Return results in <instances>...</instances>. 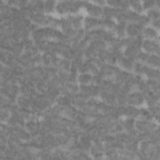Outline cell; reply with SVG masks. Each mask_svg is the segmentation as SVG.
Returning <instances> with one entry per match:
<instances>
[{"label":"cell","instance_id":"cell-1","mask_svg":"<svg viewBox=\"0 0 160 160\" xmlns=\"http://www.w3.org/2000/svg\"><path fill=\"white\" fill-rule=\"evenodd\" d=\"M159 126V124L154 121H145L136 119L135 121V128L138 132H151Z\"/></svg>","mask_w":160,"mask_h":160},{"label":"cell","instance_id":"cell-2","mask_svg":"<svg viewBox=\"0 0 160 160\" xmlns=\"http://www.w3.org/2000/svg\"><path fill=\"white\" fill-rule=\"evenodd\" d=\"M102 7L94 3L92 1H85L84 3L83 10L86 12V15H88L96 18H101L102 15Z\"/></svg>","mask_w":160,"mask_h":160},{"label":"cell","instance_id":"cell-3","mask_svg":"<svg viewBox=\"0 0 160 160\" xmlns=\"http://www.w3.org/2000/svg\"><path fill=\"white\" fill-rule=\"evenodd\" d=\"M141 50L148 54L159 55V41L154 39H143L141 45Z\"/></svg>","mask_w":160,"mask_h":160},{"label":"cell","instance_id":"cell-4","mask_svg":"<svg viewBox=\"0 0 160 160\" xmlns=\"http://www.w3.org/2000/svg\"><path fill=\"white\" fill-rule=\"evenodd\" d=\"M128 105L140 108L145 106L144 95L139 91L134 90L128 95Z\"/></svg>","mask_w":160,"mask_h":160},{"label":"cell","instance_id":"cell-5","mask_svg":"<svg viewBox=\"0 0 160 160\" xmlns=\"http://www.w3.org/2000/svg\"><path fill=\"white\" fill-rule=\"evenodd\" d=\"M101 89L98 86L92 84L87 85H79V92L84 95L88 98H98Z\"/></svg>","mask_w":160,"mask_h":160},{"label":"cell","instance_id":"cell-6","mask_svg":"<svg viewBox=\"0 0 160 160\" xmlns=\"http://www.w3.org/2000/svg\"><path fill=\"white\" fill-rule=\"evenodd\" d=\"M101 18H94L88 15H84L82 28L86 31L96 29L100 27Z\"/></svg>","mask_w":160,"mask_h":160},{"label":"cell","instance_id":"cell-7","mask_svg":"<svg viewBox=\"0 0 160 160\" xmlns=\"http://www.w3.org/2000/svg\"><path fill=\"white\" fill-rule=\"evenodd\" d=\"M55 14L59 17L70 14V1H59L56 4Z\"/></svg>","mask_w":160,"mask_h":160},{"label":"cell","instance_id":"cell-8","mask_svg":"<svg viewBox=\"0 0 160 160\" xmlns=\"http://www.w3.org/2000/svg\"><path fill=\"white\" fill-rule=\"evenodd\" d=\"M88 99V98L80 92L74 94L71 97V105L77 109H82L86 105Z\"/></svg>","mask_w":160,"mask_h":160},{"label":"cell","instance_id":"cell-9","mask_svg":"<svg viewBox=\"0 0 160 160\" xmlns=\"http://www.w3.org/2000/svg\"><path fill=\"white\" fill-rule=\"evenodd\" d=\"M66 18H68L72 27L74 29H79L82 28L84 15L81 12L74 14H71L66 16Z\"/></svg>","mask_w":160,"mask_h":160},{"label":"cell","instance_id":"cell-10","mask_svg":"<svg viewBox=\"0 0 160 160\" xmlns=\"http://www.w3.org/2000/svg\"><path fill=\"white\" fill-rule=\"evenodd\" d=\"M141 34L144 39H154L159 41V31L156 30L150 25L144 27Z\"/></svg>","mask_w":160,"mask_h":160},{"label":"cell","instance_id":"cell-11","mask_svg":"<svg viewBox=\"0 0 160 160\" xmlns=\"http://www.w3.org/2000/svg\"><path fill=\"white\" fill-rule=\"evenodd\" d=\"M143 27L135 22H128L126 26V34L128 37L135 38L141 34Z\"/></svg>","mask_w":160,"mask_h":160},{"label":"cell","instance_id":"cell-12","mask_svg":"<svg viewBox=\"0 0 160 160\" xmlns=\"http://www.w3.org/2000/svg\"><path fill=\"white\" fill-rule=\"evenodd\" d=\"M24 128L30 133L32 137L36 136L39 134L40 121L28 120L26 121Z\"/></svg>","mask_w":160,"mask_h":160},{"label":"cell","instance_id":"cell-13","mask_svg":"<svg viewBox=\"0 0 160 160\" xmlns=\"http://www.w3.org/2000/svg\"><path fill=\"white\" fill-rule=\"evenodd\" d=\"M142 76L145 79H154L159 80L160 72L159 69L150 67L146 64H144L142 72Z\"/></svg>","mask_w":160,"mask_h":160},{"label":"cell","instance_id":"cell-14","mask_svg":"<svg viewBox=\"0 0 160 160\" xmlns=\"http://www.w3.org/2000/svg\"><path fill=\"white\" fill-rule=\"evenodd\" d=\"M134 62V61H132L131 59L122 55L117 59V66L122 70L132 72Z\"/></svg>","mask_w":160,"mask_h":160},{"label":"cell","instance_id":"cell-15","mask_svg":"<svg viewBox=\"0 0 160 160\" xmlns=\"http://www.w3.org/2000/svg\"><path fill=\"white\" fill-rule=\"evenodd\" d=\"M132 74L133 73L132 72L121 69L117 73V74L112 78V80L115 82L122 84L126 83L129 80V79L131 77Z\"/></svg>","mask_w":160,"mask_h":160},{"label":"cell","instance_id":"cell-16","mask_svg":"<svg viewBox=\"0 0 160 160\" xmlns=\"http://www.w3.org/2000/svg\"><path fill=\"white\" fill-rule=\"evenodd\" d=\"M141 50L132 46H129L124 48L122 50L123 56L131 59L132 61H136L137 55Z\"/></svg>","mask_w":160,"mask_h":160},{"label":"cell","instance_id":"cell-17","mask_svg":"<svg viewBox=\"0 0 160 160\" xmlns=\"http://www.w3.org/2000/svg\"><path fill=\"white\" fill-rule=\"evenodd\" d=\"M32 23L39 27H46L47 22V14L45 13H35L31 18Z\"/></svg>","mask_w":160,"mask_h":160},{"label":"cell","instance_id":"cell-18","mask_svg":"<svg viewBox=\"0 0 160 160\" xmlns=\"http://www.w3.org/2000/svg\"><path fill=\"white\" fill-rule=\"evenodd\" d=\"M77 116V109L75 108L72 105H69L65 108H62V116L74 120L76 118Z\"/></svg>","mask_w":160,"mask_h":160},{"label":"cell","instance_id":"cell-19","mask_svg":"<svg viewBox=\"0 0 160 160\" xmlns=\"http://www.w3.org/2000/svg\"><path fill=\"white\" fill-rule=\"evenodd\" d=\"M16 104L20 109H30L32 104V100L29 98L23 96L22 95H19L16 99Z\"/></svg>","mask_w":160,"mask_h":160},{"label":"cell","instance_id":"cell-20","mask_svg":"<svg viewBox=\"0 0 160 160\" xmlns=\"http://www.w3.org/2000/svg\"><path fill=\"white\" fill-rule=\"evenodd\" d=\"M15 133L18 138L21 140L22 142H28L32 136L30 134V133L25 129V128H20L14 129Z\"/></svg>","mask_w":160,"mask_h":160},{"label":"cell","instance_id":"cell-21","mask_svg":"<svg viewBox=\"0 0 160 160\" xmlns=\"http://www.w3.org/2000/svg\"><path fill=\"white\" fill-rule=\"evenodd\" d=\"M71 61L66 58H61L58 64L56 66V68L58 71H64L69 72L71 70Z\"/></svg>","mask_w":160,"mask_h":160},{"label":"cell","instance_id":"cell-22","mask_svg":"<svg viewBox=\"0 0 160 160\" xmlns=\"http://www.w3.org/2000/svg\"><path fill=\"white\" fill-rule=\"evenodd\" d=\"M146 82L151 92L157 95H160L159 80L154 79H146Z\"/></svg>","mask_w":160,"mask_h":160},{"label":"cell","instance_id":"cell-23","mask_svg":"<svg viewBox=\"0 0 160 160\" xmlns=\"http://www.w3.org/2000/svg\"><path fill=\"white\" fill-rule=\"evenodd\" d=\"M28 6L31 8L35 13H44V1H29Z\"/></svg>","mask_w":160,"mask_h":160},{"label":"cell","instance_id":"cell-24","mask_svg":"<svg viewBox=\"0 0 160 160\" xmlns=\"http://www.w3.org/2000/svg\"><path fill=\"white\" fill-rule=\"evenodd\" d=\"M139 108L131 106V105L126 106L124 117L131 118L136 119L139 117Z\"/></svg>","mask_w":160,"mask_h":160},{"label":"cell","instance_id":"cell-25","mask_svg":"<svg viewBox=\"0 0 160 160\" xmlns=\"http://www.w3.org/2000/svg\"><path fill=\"white\" fill-rule=\"evenodd\" d=\"M116 15V8L105 5L102 9V19H114Z\"/></svg>","mask_w":160,"mask_h":160},{"label":"cell","instance_id":"cell-26","mask_svg":"<svg viewBox=\"0 0 160 160\" xmlns=\"http://www.w3.org/2000/svg\"><path fill=\"white\" fill-rule=\"evenodd\" d=\"M19 61L22 68L34 66L32 61V56L28 53L23 52L19 58Z\"/></svg>","mask_w":160,"mask_h":160},{"label":"cell","instance_id":"cell-27","mask_svg":"<svg viewBox=\"0 0 160 160\" xmlns=\"http://www.w3.org/2000/svg\"><path fill=\"white\" fill-rule=\"evenodd\" d=\"M135 119L131 118H127L124 117L122 118V123L124 128V131L129 132L133 130H134L135 128Z\"/></svg>","mask_w":160,"mask_h":160},{"label":"cell","instance_id":"cell-28","mask_svg":"<svg viewBox=\"0 0 160 160\" xmlns=\"http://www.w3.org/2000/svg\"><path fill=\"white\" fill-rule=\"evenodd\" d=\"M57 1L52 0L44 1V11L46 14L54 15L55 14L56 4Z\"/></svg>","mask_w":160,"mask_h":160},{"label":"cell","instance_id":"cell-29","mask_svg":"<svg viewBox=\"0 0 160 160\" xmlns=\"http://www.w3.org/2000/svg\"><path fill=\"white\" fill-rule=\"evenodd\" d=\"M88 46L94 49L97 52L108 48V44L101 39H96L92 41L89 43Z\"/></svg>","mask_w":160,"mask_h":160},{"label":"cell","instance_id":"cell-30","mask_svg":"<svg viewBox=\"0 0 160 160\" xmlns=\"http://www.w3.org/2000/svg\"><path fill=\"white\" fill-rule=\"evenodd\" d=\"M9 50L13 54L14 56L19 58V56L24 52V49L21 41H19L14 42Z\"/></svg>","mask_w":160,"mask_h":160},{"label":"cell","instance_id":"cell-31","mask_svg":"<svg viewBox=\"0 0 160 160\" xmlns=\"http://www.w3.org/2000/svg\"><path fill=\"white\" fill-rule=\"evenodd\" d=\"M146 64L150 67L159 69V66H160L159 55H157L155 54H149Z\"/></svg>","mask_w":160,"mask_h":160},{"label":"cell","instance_id":"cell-32","mask_svg":"<svg viewBox=\"0 0 160 160\" xmlns=\"http://www.w3.org/2000/svg\"><path fill=\"white\" fill-rule=\"evenodd\" d=\"M117 22L114 19H102L101 18L100 27L108 31H112L114 29Z\"/></svg>","mask_w":160,"mask_h":160},{"label":"cell","instance_id":"cell-33","mask_svg":"<svg viewBox=\"0 0 160 160\" xmlns=\"http://www.w3.org/2000/svg\"><path fill=\"white\" fill-rule=\"evenodd\" d=\"M124 148L131 152H136L139 149V142L135 139L132 138L124 144Z\"/></svg>","mask_w":160,"mask_h":160},{"label":"cell","instance_id":"cell-34","mask_svg":"<svg viewBox=\"0 0 160 160\" xmlns=\"http://www.w3.org/2000/svg\"><path fill=\"white\" fill-rule=\"evenodd\" d=\"M138 119H140L145 121H154L150 111H149L148 108L145 106L139 108V114Z\"/></svg>","mask_w":160,"mask_h":160},{"label":"cell","instance_id":"cell-35","mask_svg":"<svg viewBox=\"0 0 160 160\" xmlns=\"http://www.w3.org/2000/svg\"><path fill=\"white\" fill-rule=\"evenodd\" d=\"M129 9L138 14L144 13L141 1H129Z\"/></svg>","mask_w":160,"mask_h":160},{"label":"cell","instance_id":"cell-36","mask_svg":"<svg viewBox=\"0 0 160 160\" xmlns=\"http://www.w3.org/2000/svg\"><path fill=\"white\" fill-rule=\"evenodd\" d=\"M55 104L61 108H65L71 104V98L64 95H59L56 99Z\"/></svg>","mask_w":160,"mask_h":160},{"label":"cell","instance_id":"cell-37","mask_svg":"<svg viewBox=\"0 0 160 160\" xmlns=\"http://www.w3.org/2000/svg\"><path fill=\"white\" fill-rule=\"evenodd\" d=\"M126 26L125 25L117 23L115 28L112 30L115 36L119 39H122L126 36Z\"/></svg>","mask_w":160,"mask_h":160},{"label":"cell","instance_id":"cell-38","mask_svg":"<svg viewBox=\"0 0 160 160\" xmlns=\"http://www.w3.org/2000/svg\"><path fill=\"white\" fill-rule=\"evenodd\" d=\"M108 48L112 50H123L124 47L122 46L121 39L114 37L108 44Z\"/></svg>","mask_w":160,"mask_h":160},{"label":"cell","instance_id":"cell-39","mask_svg":"<svg viewBox=\"0 0 160 160\" xmlns=\"http://www.w3.org/2000/svg\"><path fill=\"white\" fill-rule=\"evenodd\" d=\"M92 74L90 73L79 74L77 79V82L79 85H87L91 84Z\"/></svg>","mask_w":160,"mask_h":160},{"label":"cell","instance_id":"cell-40","mask_svg":"<svg viewBox=\"0 0 160 160\" xmlns=\"http://www.w3.org/2000/svg\"><path fill=\"white\" fill-rule=\"evenodd\" d=\"M84 55L86 60H89V61H93L94 59L97 58L98 52L88 46L84 50Z\"/></svg>","mask_w":160,"mask_h":160},{"label":"cell","instance_id":"cell-41","mask_svg":"<svg viewBox=\"0 0 160 160\" xmlns=\"http://www.w3.org/2000/svg\"><path fill=\"white\" fill-rule=\"evenodd\" d=\"M35 88L40 94L45 93L49 88L48 85V81L43 79H40L36 83Z\"/></svg>","mask_w":160,"mask_h":160},{"label":"cell","instance_id":"cell-42","mask_svg":"<svg viewBox=\"0 0 160 160\" xmlns=\"http://www.w3.org/2000/svg\"><path fill=\"white\" fill-rule=\"evenodd\" d=\"M144 13L151 21L160 19V10L159 9L154 8L146 11Z\"/></svg>","mask_w":160,"mask_h":160},{"label":"cell","instance_id":"cell-43","mask_svg":"<svg viewBox=\"0 0 160 160\" xmlns=\"http://www.w3.org/2000/svg\"><path fill=\"white\" fill-rule=\"evenodd\" d=\"M144 64H143L138 61H135L133 63L132 72L134 73V74L142 76V72H143V68H144Z\"/></svg>","mask_w":160,"mask_h":160},{"label":"cell","instance_id":"cell-44","mask_svg":"<svg viewBox=\"0 0 160 160\" xmlns=\"http://www.w3.org/2000/svg\"><path fill=\"white\" fill-rule=\"evenodd\" d=\"M150 22H151V20L149 19V18L146 15L145 13H142V14H140L139 15L138 21L136 22V23L138 24H139V26H142V27H146L150 25Z\"/></svg>","mask_w":160,"mask_h":160},{"label":"cell","instance_id":"cell-45","mask_svg":"<svg viewBox=\"0 0 160 160\" xmlns=\"http://www.w3.org/2000/svg\"><path fill=\"white\" fill-rule=\"evenodd\" d=\"M126 18L128 22H135L136 23L139 15L140 14H138L134 11H132L131 9H129L126 11Z\"/></svg>","mask_w":160,"mask_h":160},{"label":"cell","instance_id":"cell-46","mask_svg":"<svg viewBox=\"0 0 160 160\" xmlns=\"http://www.w3.org/2000/svg\"><path fill=\"white\" fill-rule=\"evenodd\" d=\"M64 85L66 86V87L68 89V90L72 94H76V93L79 92V85L78 82H67Z\"/></svg>","mask_w":160,"mask_h":160},{"label":"cell","instance_id":"cell-47","mask_svg":"<svg viewBox=\"0 0 160 160\" xmlns=\"http://www.w3.org/2000/svg\"><path fill=\"white\" fill-rule=\"evenodd\" d=\"M20 11L23 17L29 19H31V18L34 14V11H33V9L28 6L20 8Z\"/></svg>","mask_w":160,"mask_h":160},{"label":"cell","instance_id":"cell-48","mask_svg":"<svg viewBox=\"0 0 160 160\" xmlns=\"http://www.w3.org/2000/svg\"><path fill=\"white\" fill-rule=\"evenodd\" d=\"M117 98V105L118 106H126L128 105V95L122 94V93H119L116 95Z\"/></svg>","mask_w":160,"mask_h":160},{"label":"cell","instance_id":"cell-49","mask_svg":"<svg viewBox=\"0 0 160 160\" xmlns=\"http://www.w3.org/2000/svg\"><path fill=\"white\" fill-rule=\"evenodd\" d=\"M1 123H6L11 116V111L8 109L1 108L0 112Z\"/></svg>","mask_w":160,"mask_h":160},{"label":"cell","instance_id":"cell-50","mask_svg":"<svg viewBox=\"0 0 160 160\" xmlns=\"http://www.w3.org/2000/svg\"><path fill=\"white\" fill-rule=\"evenodd\" d=\"M88 64L89 67V72L92 75H95L99 73V68L96 66V64L91 61L86 60Z\"/></svg>","mask_w":160,"mask_h":160},{"label":"cell","instance_id":"cell-51","mask_svg":"<svg viewBox=\"0 0 160 160\" xmlns=\"http://www.w3.org/2000/svg\"><path fill=\"white\" fill-rule=\"evenodd\" d=\"M156 0H145L142 1V5L144 11V12L152 8H155Z\"/></svg>","mask_w":160,"mask_h":160},{"label":"cell","instance_id":"cell-52","mask_svg":"<svg viewBox=\"0 0 160 160\" xmlns=\"http://www.w3.org/2000/svg\"><path fill=\"white\" fill-rule=\"evenodd\" d=\"M149 55V54H148V53H147V52L141 50V51L139 52V53L137 55L136 61H138L146 64V63L147 62V60L148 59Z\"/></svg>","mask_w":160,"mask_h":160},{"label":"cell","instance_id":"cell-53","mask_svg":"<svg viewBox=\"0 0 160 160\" xmlns=\"http://www.w3.org/2000/svg\"><path fill=\"white\" fill-rule=\"evenodd\" d=\"M78 72L76 70L71 69L68 72V82H77V79L78 76Z\"/></svg>","mask_w":160,"mask_h":160},{"label":"cell","instance_id":"cell-54","mask_svg":"<svg viewBox=\"0 0 160 160\" xmlns=\"http://www.w3.org/2000/svg\"><path fill=\"white\" fill-rule=\"evenodd\" d=\"M104 79L99 73L95 75H92L91 84L99 86Z\"/></svg>","mask_w":160,"mask_h":160},{"label":"cell","instance_id":"cell-55","mask_svg":"<svg viewBox=\"0 0 160 160\" xmlns=\"http://www.w3.org/2000/svg\"><path fill=\"white\" fill-rule=\"evenodd\" d=\"M78 72L79 74H82V73H89V67L87 61L85 59V61L81 64V65L79 66L78 69Z\"/></svg>","mask_w":160,"mask_h":160},{"label":"cell","instance_id":"cell-56","mask_svg":"<svg viewBox=\"0 0 160 160\" xmlns=\"http://www.w3.org/2000/svg\"><path fill=\"white\" fill-rule=\"evenodd\" d=\"M21 42L23 45L24 51L28 50L29 49H30L31 48H32L33 46H34V43L33 40L31 38H29V39H24L22 41H21Z\"/></svg>","mask_w":160,"mask_h":160},{"label":"cell","instance_id":"cell-57","mask_svg":"<svg viewBox=\"0 0 160 160\" xmlns=\"http://www.w3.org/2000/svg\"><path fill=\"white\" fill-rule=\"evenodd\" d=\"M109 49L108 48L106 49H103V50L99 51L98 52L97 58L105 62L106 59V58H107V57H108V56L109 54Z\"/></svg>","mask_w":160,"mask_h":160},{"label":"cell","instance_id":"cell-58","mask_svg":"<svg viewBox=\"0 0 160 160\" xmlns=\"http://www.w3.org/2000/svg\"><path fill=\"white\" fill-rule=\"evenodd\" d=\"M32 61L34 66L42 65V54L39 53L32 57Z\"/></svg>","mask_w":160,"mask_h":160},{"label":"cell","instance_id":"cell-59","mask_svg":"<svg viewBox=\"0 0 160 160\" xmlns=\"http://www.w3.org/2000/svg\"><path fill=\"white\" fill-rule=\"evenodd\" d=\"M150 26H152V28H154V29H156V30L159 31V28H160V19L151 21Z\"/></svg>","mask_w":160,"mask_h":160},{"label":"cell","instance_id":"cell-60","mask_svg":"<svg viewBox=\"0 0 160 160\" xmlns=\"http://www.w3.org/2000/svg\"><path fill=\"white\" fill-rule=\"evenodd\" d=\"M94 3H95L96 4L100 6L101 7H103L104 6H105L106 4V1H103V0H96V1H92Z\"/></svg>","mask_w":160,"mask_h":160}]
</instances>
